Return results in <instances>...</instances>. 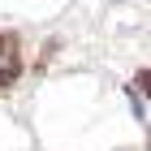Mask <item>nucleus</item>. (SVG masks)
<instances>
[{"label": "nucleus", "instance_id": "obj_1", "mask_svg": "<svg viewBox=\"0 0 151 151\" xmlns=\"http://www.w3.org/2000/svg\"><path fill=\"white\" fill-rule=\"evenodd\" d=\"M13 73H17V65H13V56L4 52V47H0V82H9Z\"/></svg>", "mask_w": 151, "mask_h": 151}]
</instances>
